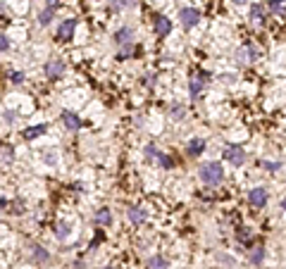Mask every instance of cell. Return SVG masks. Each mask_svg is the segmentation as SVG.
<instances>
[{"mask_svg":"<svg viewBox=\"0 0 286 269\" xmlns=\"http://www.w3.org/2000/svg\"><path fill=\"white\" fill-rule=\"evenodd\" d=\"M129 219H132L133 224H143V222L148 219V215H146L141 207H132V210H129Z\"/></svg>","mask_w":286,"mask_h":269,"instance_id":"17","label":"cell"},{"mask_svg":"<svg viewBox=\"0 0 286 269\" xmlns=\"http://www.w3.org/2000/svg\"><path fill=\"white\" fill-rule=\"evenodd\" d=\"M282 207H284V210H286V198H284V200H282Z\"/></svg>","mask_w":286,"mask_h":269,"instance_id":"32","label":"cell"},{"mask_svg":"<svg viewBox=\"0 0 286 269\" xmlns=\"http://www.w3.org/2000/svg\"><path fill=\"white\" fill-rule=\"evenodd\" d=\"M255 55H258V53H255V48H250V45H246V48H241V50H239V57H241V62H250Z\"/></svg>","mask_w":286,"mask_h":269,"instance_id":"19","label":"cell"},{"mask_svg":"<svg viewBox=\"0 0 286 269\" xmlns=\"http://www.w3.org/2000/svg\"><path fill=\"white\" fill-rule=\"evenodd\" d=\"M189 89H191V95L196 98L200 90L205 89V76H203V74H196V76L191 79V86H189Z\"/></svg>","mask_w":286,"mask_h":269,"instance_id":"15","label":"cell"},{"mask_svg":"<svg viewBox=\"0 0 286 269\" xmlns=\"http://www.w3.org/2000/svg\"><path fill=\"white\" fill-rule=\"evenodd\" d=\"M248 200L253 207H265L267 205V191L265 188H253L250 193H248Z\"/></svg>","mask_w":286,"mask_h":269,"instance_id":"6","label":"cell"},{"mask_svg":"<svg viewBox=\"0 0 286 269\" xmlns=\"http://www.w3.org/2000/svg\"><path fill=\"white\" fill-rule=\"evenodd\" d=\"M10 81H12V84H22L24 74H22V72H12V74H10Z\"/></svg>","mask_w":286,"mask_h":269,"instance_id":"23","label":"cell"},{"mask_svg":"<svg viewBox=\"0 0 286 269\" xmlns=\"http://www.w3.org/2000/svg\"><path fill=\"white\" fill-rule=\"evenodd\" d=\"M132 53H133V45H132V43H129V45H124V48H122V53H119V60H124V57H129Z\"/></svg>","mask_w":286,"mask_h":269,"instance_id":"24","label":"cell"},{"mask_svg":"<svg viewBox=\"0 0 286 269\" xmlns=\"http://www.w3.org/2000/svg\"><path fill=\"white\" fill-rule=\"evenodd\" d=\"M263 257H265V248L263 246L253 248V252H250V262H253V265H260V262H263Z\"/></svg>","mask_w":286,"mask_h":269,"instance_id":"21","label":"cell"},{"mask_svg":"<svg viewBox=\"0 0 286 269\" xmlns=\"http://www.w3.org/2000/svg\"><path fill=\"white\" fill-rule=\"evenodd\" d=\"M224 179V169L220 162H203L200 164V181L208 186H220Z\"/></svg>","mask_w":286,"mask_h":269,"instance_id":"1","label":"cell"},{"mask_svg":"<svg viewBox=\"0 0 286 269\" xmlns=\"http://www.w3.org/2000/svg\"><path fill=\"white\" fill-rule=\"evenodd\" d=\"M239 238H241L243 243H248V241H250V231H248V229H241V231H239Z\"/></svg>","mask_w":286,"mask_h":269,"instance_id":"30","label":"cell"},{"mask_svg":"<svg viewBox=\"0 0 286 269\" xmlns=\"http://www.w3.org/2000/svg\"><path fill=\"white\" fill-rule=\"evenodd\" d=\"M114 41H117L119 45H129L133 41V29H132V26L119 29V31H117V36H114Z\"/></svg>","mask_w":286,"mask_h":269,"instance_id":"9","label":"cell"},{"mask_svg":"<svg viewBox=\"0 0 286 269\" xmlns=\"http://www.w3.org/2000/svg\"><path fill=\"white\" fill-rule=\"evenodd\" d=\"M45 131H48V126H45V124H36V126H29V129L24 131V138H26V141H34V138L43 136Z\"/></svg>","mask_w":286,"mask_h":269,"instance_id":"12","label":"cell"},{"mask_svg":"<svg viewBox=\"0 0 286 269\" xmlns=\"http://www.w3.org/2000/svg\"><path fill=\"white\" fill-rule=\"evenodd\" d=\"M117 2V7H133L136 5V0H114Z\"/></svg>","mask_w":286,"mask_h":269,"instance_id":"26","label":"cell"},{"mask_svg":"<svg viewBox=\"0 0 286 269\" xmlns=\"http://www.w3.org/2000/svg\"><path fill=\"white\" fill-rule=\"evenodd\" d=\"M205 150V141L203 138H193V141H189V155H200Z\"/></svg>","mask_w":286,"mask_h":269,"instance_id":"16","label":"cell"},{"mask_svg":"<svg viewBox=\"0 0 286 269\" xmlns=\"http://www.w3.org/2000/svg\"><path fill=\"white\" fill-rule=\"evenodd\" d=\"M224 160H229L231 164H243L246 162V150L243 148H239V145H227L224 148Z\"/></svg>","mask_w":286,"mask_h":269,"instance_id":"2","label":"cell"},{"mask_svg":"<svg viewBox=\"0 0 286 269\" xmlns=\"http://www.w3.org/2000/svg\"><path fill=\"white\" fill-rule=\"evenodd\" d=\"M7 48H10V41H7V36H2V34H0V53H5Z\"/></svg>","mask_w":286,"mask_h":269,"instance_id":"28","label":"cell"},{"mask_svg":"<svg viewBox=\"0 0 286 269\" xmlns=\"http://www.w3.org/2000/svg\"><path fill=\"white\" fill-rule=\"evenodd\" d=\"M65 69L67 67L62 60H48V65H45V76L55 81V79H60V76L65 74Z\"/></svg>","mask_w":286,"mask_h":269,"instance_id":"4","label":"cell"},{"mask_svg":"<svg viewBox=\"0 0 286 269\" xmlns=\"http://www.w3.org/2000/svg\"><path fill=\"white\" fill-rule=\"evenodd\" d=\"M67 236H69V226H67V224H57V238H60V241H65Z\"/></svg>","mask_w":286,"mask_h":269,"instance_id":"22","label":"cell"},{"mask_svg":"<svg viewBox=\"0 0 286 269\" xmlns=\"http://www.w3.org/2000/svg\"><path fill=\"white\" fill-rule=\"evenodd\" d=\"M62 124H65L69 131H79V129H81V119L74 112H67V110L62 112Z\"/></svg>","mask_w":286,"mask_h":269,"instance_id":"8","label":"cell"},{"mask_svg":"<svg viewBox=\"0 0 286 269\" xmlns=\"http://www.w3.org/2000/svg\"><path fill=\"white\" fill-rule=\"evenodd\" d=\"M31 255H34L36 262H45V260H48V252H45L41 246H31Z\"/></svg>","mask_w":286,"mask_h":269,"instance_id":"20","label":"cell"},{"mask_svg":"<svg viewBox=\"0 0 286 269\" xmlns=\"http://www.w3.org/2000/svg\"><path fill=\"white\" fill-rule=\"evenodd\" d=\"M265 17H267V5H260V2H258V5L250 7V19H253L255 26H263Z\"/></svg>","mask_w":286,"mask_h":269,"instance_id":"7","label":"cell"},{"mask_svg":"<svg viewBox=\"0 0 286 269\" xmlns=\"http://www.w3.org/2000/svg\"><path fill=\"white\" fill-rule=\"evenodd\" d=\"M267 10L272 15H279V17H286V0H269Z\"/></svg>","mask_w":286,"mask_h":269,"instance_id":"13","label":"cell"},{"mask_svg":"<svg viewBox=\"0 0 286 269\" xmlns=\"http://www.w3.org/2000/svg\"><path fill=\"white\" fill-rule=\"evenodd\" d=\"M2 117H5V122H7V124H12V122L17 119V114L10 112V110H5V112H2Z\"/></svg>","mask_w":286,"mask_h":269,"instance_id":"29","label":"cell"},{"mask_svg":"<svg viewBox=\"0 0 286 269\" xmlns=\"http://www.w3.org/2000/svg\"><path fill=\"white\" fill-rule=\"evenodd\" d=\"M55 10H57V5H55V2H53L50 7H45L43 12H41V17H38V22L43 24V26H48V24H50V19H53V15H55Z\"/></svg>","mask_w":286,"mask_h":269,"instance_id":"18","label":"cell"},{"mask_svg":"<svg viewBox=\"0 0 286 269\" xmlns=\"http://www.w3.org/2000/svg\"><path fill=\"white\" fill-rule=\"evenodd\" d=\"M155 31H157V36H167L172 31V22L167 17H157L155 19Z\"/></svg>","mask_w":286,"mask_h":269,"instance_id":"10","label":"cell"},{"mask_svg":"<svg viewBox=\"0 0 286 269\" xmlns=\"http://www.w3.org/2000/svg\"><path fill=\"white\" fill-rule=\"evenodd\" d=\"M157 155H160V153L155 150V145H146V157H148V160H153V157H157Z\"/></svg>","mask_w":286,"mask_h":269,"instance_id":"25","label":"cell"},{"mask_svg":"<svg viewBox=\"0 0 286 269\" xmlns=\"http://www.w3.org/2000/svg\"><path fill=\"white\" fill-rule=\"evenodd\" d=\"M146 267L148 269H170V262H167L162 255H153V257H148Z\"/></svg>","mask_w":286,"mask_h":269,"instance_id":"11","label":"cell"},{"mask_svg":"<svg viewBox=\"0 0 286 269\" xmlns=\"http://www.w3.org/2000/svg\"><path fill=\"white\" fill-rule=\"evenodd\" d=\"M103 269H114V267H103Z\"/></svg>","mask_w":286,"mask_h":269,"instance_id":"33","label":"cell"},{"mask_svg":"<svg viewBox=\"0 0 286 269\" xmlns=\"http://www.w3.org/2000/svg\"><path fill=\"white\" fill-rule=\"evenodd\" d=\"M74 29H76V22L74 19H65V22L60 24V29H57V38L60 41H72Z\"/></svg>","mask_w":286,"mask_h":269,"instance_id":"5","label":"cell"},{"mask_svg":"<svg viewBox=\"0 0 286 269\" xmlns=\"http://www.w3.org/2000/svg\"><path fill=\"white\" fill-rule=\"evenodd\" d=\"M172 114H174V119H181V117H184V110H181V108H172Z\"/></svg>","mask_w":286,"mask_h":269,"instance_id":"31","label":"cell"},{"mask_svg":"<svg viewBox=\"0 0 286 269\" xmlns=\"http://www.w3.org/2000/svg\"><path fill=\"white\" fill-rule=\"evenodd\" d=\"M179 17H181V24H184L186 29H193V26L200 22V12L193 10V7H184V10L179 12Z\"/></svg>","mask_w":286,"mask_h":269,"instance_id":"3","label":"cell"},{"mask_svg":"<svg viewBox=\"0 0 286 269\" xmlns=\"http://www.w3.org/2000/svg\"><path fill=\"white\" fill-rule=\"evenodd\" d=\"M157 160H160V164H162V167H172V160H170L167 155H162V153H160V155H157Z\"/></svg>","mask_w":286,"mask_h":269,"instance_id":"27","label":"cell"},{"mask_svg":"<svg viewBox=\"0 0 286 269\" xmlns=\"http://www.w3.org/2000/svg\"><path fill=\"white\" fill-rule=\"evenodd\" d=\"M110 222H112L110 210H108V207H100V210L95 212V224L98 226H110Z\"/></svg>","mask_w":286,"mask_h":269,"instance_id":"14","label":"cell"}]
</instances>
